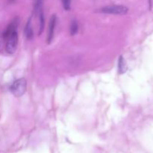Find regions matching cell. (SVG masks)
Segmentation results:
<instances>
[{
  "label": "cell",
  "mask_w": 153,
  "mask_h": 153,
  "mask_svg": "<svg viewBox=\"0 0 153 153\" xmlns=\"http://www.w3.org/2000/svg\"><path fill=\"white\" fill-rule=\"evenodd\" d=\"M17 25L16 22L10 23L3 34V37L6 39V51L9 54L14 53L17 47Z\"/></svg>",
  "instance_id": "cell-1"
},
{
  "label": "cell",
  "mask_w": 153,
  "mask_h": 153,
  "mask_svg": "<svg viewBox=\"0 0 153 153\" xmlns=\"http://www.w3.org/2000/svg\"><path fill=\"white\" fill-rule=\"evenodd\" d=\"M27 88L26 80L23 78L15 81L10 87V91L16 97H20L25 94Z\"/></svg>",
  "instance_id": "cell-2"
},
{
  "label": "cell",
  "mask_w": 153,
  "mask_h": 153,
  "mask_svg": "<svg viewBox=\"0 0 153 153\" xmlns=\"http://www.w3.org/2000/svg\"><path fill=\"white\" fill-rule=\"evenodd\" d=\"M128 11V7L124 5H108L103 7L100 10V12H102V13L116 15L126 14Z\"/></svg>",
  "instance_id": "cell-3"
},
{
  "label": "cell",
  "mask_w": 153,
  "mask_h": 153,
  "mask_svg": "<svg viewBox=\"0 0 153 153\" xmlns=\"http://www.w3.org/2000/svg\"><path fill=\"white\" fill-rule=\"evenodd\" d=\"M55 25H56V16H55V15H53V16H52V17H51L50 19V21H49V32H48V37H47L48 43H50L51 42H52V39H53Z\"/></svg>",
  "instance_id": "cell-4"
},
{
  "label": "cell",
  "mask_w": 153,
  "mask_h": 153,
  "mask_svg": "<svg viewBox=\"0 0 153 153\" xmlns=\"http://www.w3.org/2000/svg\"><path fill=\"white\" fill-rule=\"evenodd\" d=\"M25 35L28 40H31L34 37V33H33L32 27H31V18L28 19L25 27Z\"/></svg>",
  "instance_id": "cell-5"
},
{
  "label": "cell",
  "mask_w": 153,
  "mask_h": 153,
  "mask_svg": "<svg viewBox=\"0 0 153 153\" xmlns=\"http://www.w3.org/2000/svg\"><path fill=\"white\" fill-rule=\"evenodd\" d=\"M127 70V64L126 62L125 59L123 57L120 56L119 61H118V71H119L120 74H123L125 73Z\"/></svg>",
  "instance_id": "cell-6"
},
{
  "label": "cell",
  "mask_w": 153,
  "mask_h": 153,
  "mask_svg": "<svg viewBox=\"0 0 153 153\" xmlns=\"http://www.w3.org/2000/svg\"><path fill=\"white\" fill-rule=\"evenodd\" d=\"M39 14V18H40V25H39V34H42L44 29V25H45V19H44V15H43V10L40 11Z\"/></svg>",
  "instance_id": "cell-7"
},
{
  "label": "cell",
  "mask_w": 153,
  "mask_h": 153,
  "mask_svg": "<svg viewBox=\"0 0 153 153\" xmlns=\"http://www.w3.org/2000/svg\"><path fill=\"white\" fill-rule=\"evenodd\" d=\"M78 30H79V24H78L77 21L73 20L71 22V25H70V34L73 36L75 35L78 32Z\"/></svg>",
  "instance_id": "cell-8"
},
{
  "label": "cell",
  "mask_w": 153,
  "mask_h": 153,
  "mask_svg": "<svg viewBox=\"0 0 153 153\" xmlns=\"http://www.w3.org/2000/svg\"><path fill=\"white\" fill-rule=\"evenodd\" d=\"M42 4H43V0H35L34 2V11L36 14H38L40 10H42Z\"/></svg>",
  "instance_id": "cell-9"
},
{
  "label": "cell",
  "mask_w": 153,
  "mask_h": 153,
  "mask_svg": "<svg viewBox=\"0 0 153 153\" xmlns=\"http://www.w3.org/2000/svg\"><path fill=\"white\" fill-rule=\"evenodd\" d=\"M63 6L66 10H69L71 7V0H62Z\"/></svg>",
  "instance_id": "cell-10"
},
{
  "label": "cell",
  "mask_w": 153,
  "mask_h": 153,
  "mask_svg": "<svg viewBox=\"0 0 153 153\" xmlns=\"http://www.w3.org/2000/svg\"><path fill=\"white\" fill-rule=\"evenodd\" d=\"M12 1H13V0H12Z\"/></svg>",
  "instance_id": "cell-11"
}]
</instances>
